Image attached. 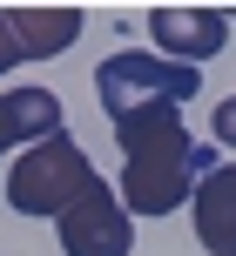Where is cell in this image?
<instances>
[{
	"label": "cell",
	"mask_w": 236,
	"mask_h": 256,
	"mask_svg": "<svg viewBox=\"0 0 236 256\" xmlns=\"http://www.w3.org/2000/svg\"><path fill=\"white\" fill-rule=\"evenodd\" d=\"M189 196H196V243L210 256H236V162L202 168Z\"/></svg>",
	"instance_id": "obj_6"
},
{
	"label": "cell",
	"mask_w": 236,
	"mask_h": 256,
	"mask_svg": "<svg viewBox=\"0 0 236 256\" xmlns=\"http://www.w3.org/2000/svg\"><path fill=\"white\" fill-rule=\"evenodd\" d=\"M48 135H61L54 88H0V155L7 148H34Z\"/></svg>",
	"instance_id": "obj_7"
},
{
	"label": "cell",
	"mask_w": 236,
	"mask_h": 256,
	"mask_svg": "<svg viewBox=\"0 0 236 256\" xmlns=\"http://www.w3.org/2000/svg\"><path fill=\"white\" fill-rule=\"evenodd\" d=\"M94 182V162L81 155L74 135H48L34 148L14 155V176H7V202L20 216H61L81 189Z\"/></svg>",
	"instance_id": "obj_3"
},
{
	"label": "cell",
	"mask_w": 236,
	"mask_h": 256,
	"mask_svg": "<svg viewBox=\"0 0 236 256\" xmlns=\"http://www.w3.org/2000/svg\"><path fill=\"white\" fill-rule=\"evenodd\" d=\"M54 230H61V250H68V256H128V243H135L128 209L115 202V189H108L102 176L54 216Z\"/></svg>",
	"instance_id": "obj_4"
},
{
	"label": "cell",
	"mask_w": 236,
	"mask_h": 256,
	"mask_svg": "<svg viewBox=\"0 0 236 256\" xmlns=\"http://www.w3.org/2000/svg\"><path fill=\"white\" fill-rule=\"evenodd\" d=\"M148 40L162 48V61L202 68L210 54L230 48V14L223 7H148Z\"/></svg>",
	"instance_id": "obj_5"
},
{
	"label": "cell",
	"mask_w": 236,
	"mask_h": 256,
	"mask_svg": "<svg viewBox=\"0 0 236 256\" xmlns=\"http://www.w3.org/2000/svg\"><path fill=\"white\" fill-rule=\"evenodd\" d=\"M196 88H202L196 68H176V61L142 54V48H122V54H108V61L94 68V94H102L108 122H128V115H142V108H182Z\"/></svg>",
	"instance_id": "obj_2"
},
{
	"label": "cell",
	"mask_w": 236,
	"mask_h": 256,
	"mask_svg": "<svg viewBox=\"0 0 236 256\" xmlns=\"http://www.w3.org/2000/svg\"><path fill=\"white\" fill-rule=\"evenodd\" d=\"M0 14H7V34L20 48V61L27 54L48 61V54L74 48V34H81V7H0Z\"/></svg>",
	"instance_id": "obj_8"
},
{
	"label": "cell",
	"mask_w": 236,
	"mask_h": 256,
	"mask_svg": "<svg viewBox=\"0 0 236 256\" xmlns=\"http://www.w3.org/2000/svg\"><path fill=\"white\" fill-rule=\"evenodd\" d=\"M20 68V48H14V34H7V14H0V81Z\"/></svg>",
	"instance_id": "obj_10"
},
{
	"label": "cell",
	"mask_w": 236,
	"mask_h": 256,
	"mask_svg": "<svg viewBox=\"0 0 236 256\" xmlns=\"http://www.w3.org/2000/svg\"><path fill=\"white\" fill-rule=\"evenodd\" d=\"M210 135L236 148V94H230V102H216V115H210Z\"/></svg>",
	"instance_id": "obj_9"
},
{
	"label": "cell",
	"mask_w": 236,
	"mask_h": 256,
	"mask_svg": "<svg viewBox=\"0 0 236 256\" xmlns=\"http://www.w3.org/2000/svg\"><path fill=\"white\" fill-rule=\"evenodd\" d=\"M115 142H122V209L176 216L202 176V155L189 142L182 115L176 108H142V115L115 122Z\"/></svg>",
	"instance_id": "obj_1"
}]
</instances>
